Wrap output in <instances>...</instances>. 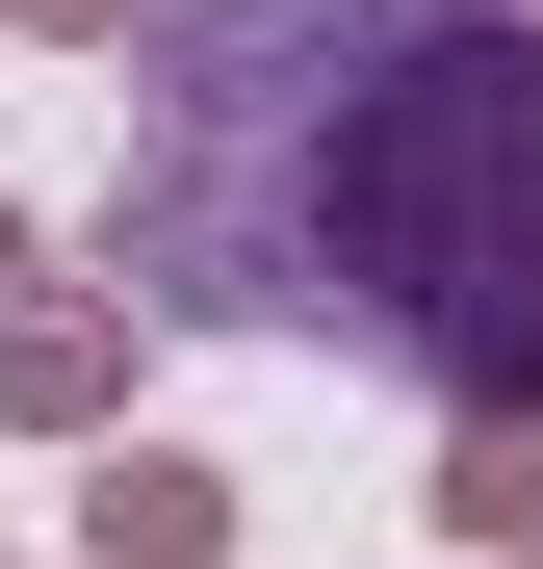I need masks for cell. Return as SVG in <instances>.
I'll return each instance as SVG.
<instances>
[{
    "label": "cell",
    "mask_w": 543,
    "mask_h": 569,
    "mask_svg": "<svg viewBox=\"0 0 543 569\" xmlns=\"http://www.w3.org/2000/svg\"><path fill=\"white\" fill-rule=\"evenodd\" d=\"M104 284L362 389H543V27L517 0H181L104 78Z\"/></svg>",
    "instance_id": "cell-1"
},
{
    "label": "cell",
    "mask_w": 543,
    "mask_h": 569,
    "mask_svg": "<svg viewBox=\"0 0 543 569\" xmlns=\"http://www.w3.org/2000/svg\"><path fill=\"white\" fill-rule=\"evenodd\" d=\"M259 543V492L208 440H78V569H233Z\"/></svg>",
    "instance_id": "cell-2"
},
{
    "label": "cell",
    "mask_w": 543,
    "mask_h": 569,
    "mask_svg": "<svg viewBox=\"0 0 543 569\" xmlns=\"http://www.w3.org/2000/svg\"><path fill=\"white\" fill-rule=\"evenodd\" d=\"M130 284H27L0 311V440H130Z\"/></svg>",
    "instance_id": "cell-3"
},
{
    "label": "cell",
    "mask_w": 543,
    "mask_h": 569,
    "mask_svg": "<svg viewBox=\"0 0 543 569\" xmlns=\"http://www.w3.org/2000/svg\"><path fill=\"white\" fill-rule=\"evenodd\" d=\"M466 569H543V389H492V415H440V492H414Z\"/></svg>",
    "instance_id": "cell-4"
},
{
    "label": "cell",
    "mask_w": 543,
    "mask_h": 569,
    "mask_svg": "<svg viewBox=\"0 0 543 569\" xmlns=\"http://www.w3.org/2000/svg\"><path fill=\"white\" fill-rule=\"evenodd\" d=\"M0 27H52V52H104V78H130V52L181 27V0H0Z\"/></svg>",
    "instance_id": "cell-5"
},
{
    "label": "cell",
    "mask_w": 543,
    "mask_h": 569,
    "mask_svg": "<svg viewBox=\"0 0 543 569\" xmlns=\"http://www.w3.org/2000/svg\"><path fill=\"white\" fill-rule=\"evenodd\" d=\"M0 311H27V208H0Z\"/></svg>",
    "instance_id": "cell-6"
},
{
    "label": "cell",
    "mask_w": 543,
    "mask_h": 569,
    "mask_svg": "<svg viewBox=\"0 0 543 569\" xmlns=\"http://www.w3.org/2000/svg\"><path fill=\"white\" fill-rule=\"evenodd\" d=\"M517 27H543V0H517Z\"/></svg>",
    "instance_id": "cell-7"
}]
</instances>
